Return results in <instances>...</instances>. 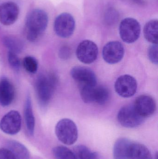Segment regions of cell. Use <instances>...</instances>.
I'll return each mask as SVG.
<instances>
[{
	"label": "cell",
	"instance_id": "1",
	"mask_svg": "<svg viewBox=\"0 0 158 159\" xmlns=\"http://www.w3.org/2000/svg\"><path fill=\"white\" fill-rule=\"evenodd\" d=\"M48 23L47 13L41 9L31 11L26 18L25 32L30 42H34L40 39L46 30Z\"/></svg>",
	"mask_w": 158,
	"mask_h": 159
},
{
	"label": "cell",
	"instance_id": "2",
	"mask_svg": "<svg viewBox=\"0 0 158 159\" xmlns=\"http://www.w3.org/2000/svg\"><path fill=\"white\" fill-rule=\"evenodd\" d=\"M58 83L56 75L51 72L40 74L35 81V89L38 103L45 107L51 101Z\"/></svg>",
	"mask_w": 158,
	"mask_h": 159
},
{
	"label": "cell",
	"instance_id": "3",
	"mask_svg": "<svg viewBox=\"0 0 158 159\" xmlns=\"http://www.w3.org/2000/svg\"><path fill=\"white\" fill-rule=\"evenodd\" d=\"M81 97L87 103L105 105L109 98V92L106 87L101 85L79 87Z\"/></svg>",
	"mask_w": 158,
	"mask_h": 159
},
{
	"label": "cell",
	"instance_id": "4",
	"mask_svg": "<svg viewBox=\"0 0 158 159\" xmlns=\"http://www.w3.org/2000/svg\"><path fill=\"white\" fill-rule=\"evenodd\" d=\"M55 134L58 140L64 144L71 145L78 140V128L74 121L69 119H63L58 122Z\"/></svg>",
	"mask_w": 158,
	"mask_h": 159
},
{
	"label": "cell",
	"instance_id": "5",
	"mask_svg": "<svg viewBox=\"0 0 158 159\" xmlns=\"http://www.w3.org/2000/svg\"><path fill=\"white\" fill-rule=\"evenodd\" d=\"M141 25L137 20L127 17L122 20L119 25V34L122 41L127 43L136 42L140 37Z\"/></svg>",
	"mask_w": 158,
	"mask_h": 159
},
{
	"label": "cell",
	"instance_id": "6",
	"mask_svg": "<svg viewBox=\"0 0 158 159\" xmlns=\"http://www.w3.org/2000/svg\"><path fill=\"white\" fill-rule=\"evenodd\" d=\"M76 23L71 14L67 12L59 14L54 20V30L56 34L61 38L70 37L75 31Z\"/></svg>",
	"mask_w": 158,
	"mask_h": 159
},
{
	"label": "cell",
	"instance_id": "7",
	"mask_svg": "<svg viewBox=\"0 0 158 159\" xmlns=\"http://www.w3.org/2000/svg\"><path fill=\"white\" fill-rule=\"evenodd\" d=\"M117 119L123 127L134 128L141 125L145 119L138 114L133 105H128L123 107L119 110Z\"/></svg>",
	"mask_w": 158,
	"mask_h": 159
},
{
	"label": "cell",
	"instance_id": "8",
	"mask_svg": "<svg viewBox=\"0 0 158 159\" xmlns=\"http://www.w3.org/2000/svg\"><path fill=\"white\" fill-rule=\"evenodd\" d=\"M21 128V116L16 110H11L6 113L0 121V129L6 134H17L20 130Z\"/></svg>",
	"mask_w": 158,
	"mask_h": 159
},
{
	"label": "cell",
	"instance_id": "9",
	"mask_svg": "<svg viewBox=\"0 0 158 159\" xmlns=\"http://www.w3.org/2000/svg\"><path fill=\"white\" fill-rule=\"evenodd\" d=\"M98 47L96 44L90 40H84L80 43L76 50L78 59L84 64H91L97 58Z\"/></svg>",
	"mask_w": 158,
	"mask_h": 159
},
{
	"label": "cell",
	"instance_id": "10",
	"mask_svg": "<svg viewBox=\"0 0 158 159\" xmlns=\"http://www.w3.org/2000/svg\"><path fill=\"white\" fill-rule=\"evenodd\" d=\"M115 89L116 92L120 96L124 98H129L133 96L136 93L137 81L131 75H121L116 80Z\"/></svg>",
	"mask_w": 158,
	"mask_h": 159
},
{
	"label": "cell",
	"instance_id": "11",
	"mask_svg": "<svg viewBox=\"0 0 158 159\" xmlns=\"http://www.w3.org/2000/svg\"><path fill=\"white\" fill-rule=\"evenodd\" d=\"M124 48L123 45L118 41H111L106 44L102 51L104 60L109 64H116L123 58Z\"/></svg>",
	"mask_w": 158,
	"mask_h": 159
},
{
	"label": "cell",
	"instance_id": "12",
	"mask_svg": "<svg viewBox=\"0 0 158 159\" xmlns=\"http://www.w3.org/2000/svg\"><path fill=\"white\" fill-rule=\"evenodd\" d=\"M71 77L79 87L95 86L97 84L96 75L89 68L82 66H76L71 69Z\"/></svg>",
	"mask_w": 158,
	"mask_h": 159
},
{
	"label": "cell",
	"instance_id": "13",
	"mask_svg": "<svg viewBox=\"0 0 158 159\" xmlns=\"http://www.w3.org/2000/svg\"><path fill=\"white\" fill-rule=\"evenodd\" d=\"M138 114L144 118L152 116L156 112V104L153 97L148 95L138 96L133 104Z\"/></svg>",
	"mask_w": 158,
	"mask_h": 159
},
{
	"label": "cell",
	"instance_id": "14",
	"mask_svg": "<svg viewBox=\"0 0 158 159\" xmlns=\"http://www.w3.org/2000/svg\"><path fill=\"white\" fill-rule=\"evenodd\" d=\"M19 8L16 3L7 2L0 5V22L5 26L14 24L18 18Z\"/></svg>",
	"mask_w": 158,
	"mask_h": 159
},
{
	"label": "cell",
	"instance_id": "15",
	"mask_svg": "<svg viewBox=\"0 0 158 159\" xmlns=\"http://www.w3.org/2000/svg\"><path fill=\"white\" fill-rule=\"evenodd\" d=\"M15 97L14 85L8 78L3 77L0 80V105L4 107L10 105Z\"/></svg>",
	"mask_w": 158,
	"mask_h": 159
},
{
	"label": "cell",
	"instance_id": "16",
	"mask_svg": "<svg viewBox=\"0 0 158 159\" xmlns=\"http://www.w3.org/2000/svg\"><path fill=\"white\" fill-rule=\"evenodd\" d=\"M133 143L126 138L117 140L113 148L114 159H129Z\"/></svg>",
	"mask_w": 158,
	"mask_h": 159
},
{
	"label": "cell",
	"instance_id": "17",
	"mask_svg": "<svg viewBox=\"0 0 158 159\" xmlns=\"http://www.w3.org/2000/svg\"><path fill=\"white\" fill-rule=\"evenodd\" d=\"M24 115L27 130L29 134L32 136L34 134L35 120L32 110L31 99L29 95H27L26 98L24 106Z\"/></svg>",
	"mask_w": 158,
	"mask_h": 159
},
{
	"label": "cell",
	"instance_id": "18",
	"mask_svg": "<svg viewBox=\"0 0 158 159\" xmlns=\"http://www.w3.org/2000/svg\"><path fill=\"white\" fill-rule=\"evenodd\" d=\"M144 36L147 41L153 44H157L158 39V21L153 19L147 22L143 29Z\"/></svg>",
	"mask_w": 158,
	"mask_h": 159
},
{
	"label": "cell",
	"instance_id": "19",
	"mask_svg": "<svg viewBox=\"0 0 158 159\" xmlns=\"http://www.w3.org/2000/svg\"><path fill=\"white\" fill-rule=\"evenodd\" d=\"M7 149L14 154L16 159H29L30 153L28 148L21 143L10 140L7 143Z\"/></svg>",
	"mask_w": 158,
	"mask_h": 159
},
{
	"label": "cell",
	"instance_id": "20",
	"mask_svg": "<svg viewBox=\"0 0 158 159\" xmlns=\"http://www.w3.org/2000/svg\"><path fill=\"white\" fill-rule=\"evenodd\" d=\"M2 43L9 52L18 54L21 53L24 48V44L21 40L17 37L11 35L5 36Z\"/></svg>",
	"mask_w": 158,
	"mask_h": 159
},
{
	"label": "cell",
	"instance_id": "21",
	"mask_svg": "<svg viewBox=\"0 0 158 159\" xmlns=\"http://www.w3.org/2000/svg\"><path fill=\"white\" fill-rule=\"evenodd\" d=\"M129 159H152L149 149L143 145L133 143Z\"/></svg>",
	"mask_w": 158,
	"mask_h": 159
},
{
	"label": "cell",
	"instance_id": "22",
	"mask_svg": "<svg viewBox=\"0 0 158 159\" xmlns=\"http://www.w3.org/2000/svg\"><path fill=\"white\" fill-rule=\"evenodd\" d=\"M53 153L56 159H78L75 153L67 148L62 146L54 148Z\"/></svg>",
	"mask_w": 158,
	"mask_h": 159
},
{
	"label": "cell",
	"instance_id": "23",
	"mask_svg": "<svg viewBox=\"0 0 158 159\" xmlns=\"http://www.w3.org/2000/svg\"><path fill=\"white\" fill-rule=\"evenodd\" d=\"M75 151L78 159H97L96 153L92 152L85 146H77L75 147Z\"/></svg>",
	"mask_w": 158,
	"mask_h": 159
},
{
	"label": "cell",
	"instance_id": "24",
	"mask_svg": "<svg viewBox=\"0 0 158 159\" xmlns=\"http://www.w3.org/2000/svg\"><path fill=\"white\" fill-rule=\"evenodd\" d=\"M23 66L28 72L35 74L38 69V62L34 57L27 56L23 60Z\"/></svg>",
	"mask_w": 158,
	"mask_h": 159
},
{
	"label": "cell",
	"instance_id": "25",
	"mask_svg": "<svg viewBox=\"0 0 158 159\" xmlns=\"http://www.w3.org/2000/svg\"><path fill=\"white\" fill-rule=\"evenodd\" d=\"M7 60L11 68L16 71L19 70L20 67V61L17 54L8 51Z\"/></svg>",
	"mask_w": 158,
	"mask_h": 159
},
{
	"label": "cell",
	"instance_id": "26",
	"mask_svg": "<svg viewBox=\"0 0 158 159\" xmlns=\"http://www.w3.org/2000/svg\"><path fill=\"white\" fill-rule=\"evenodd\" d=\"M119 18V15L117 10L113 8L109 9L105 13L106 22L109 24H113L117 22Z\"/></svg>",
	"mask_w": 158,
	"mask_h": 159
},
{
	"label": "cell",
	"instance_id": "27",
	"mask_svg": "<svg viewBox=\"0 0 158 159\" xmlns=\"http://www.w3.org/2000/svg\"><path fill=\"white\" fill-rule=\"evenodd\" d=\"M158 53L157 44H153L149 47L148 50V58L154 64H158Z\"/></svg>",
	"mask_w": 158,
	"mask_h": 159
},
{
	"label": "cell",
	"instance_id": "28",
	"mask_svg": "<svg viewBox=\"0 0 158 159\" xmlns=\"http://www.w3.org/2000/svg\"><path fill=\"white\" fill-rule=\"evenodd\" d=\"M71 55V50L67 46H63L59 49L58 56L63 60L68 59Z\"/></svg>",
	"mask_w": 158,
	"mask_h": 159
},
{
	"label": "cell",
	"instance_id": "29",
	"mask_svg": "<svg viewBox=\"0 0 158 159\" xmlns=\"http://www.w3.org/2000/svg\"><path fill=\"white\" fill-rule=\"evenodd\" d=\"M0 159H16L14 154L7 148H0Z\"/></svg>",
	"mask_w": 158,
	"mask_h": 159
},
{
	"label": "cell",
	"instance_id": "30",
	"mask_svg": "<svg viewBox=\"0 0 158 159\" xmlns=\"http://www.w3.org/2000/svg\"><path fill=\"white\" fill-rule=\"evenodd\" d=\"M156 159H158V154H157V153H156Z\"/></svg>",
	"mask_w": 158,
	"mask_h": 159
}]
</instances>
